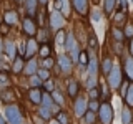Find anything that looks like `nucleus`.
Masks as SVG:
<instances>
[{
	"instance_id": "obj_1",
	"label": "nucleus",
	"mask_w": 133,
	"mask_h": 124,
	"mask_svg": "<svg viewBox=\"0 0 133 124\" xmlns=\"http://www.w3.org/2000/svg\"><path fill=\"white\" fill-rule=\"evenodd\" d=\"M122 68L118 65H113V68L110 69V73L107 74V84L110 89H120L122 88Z\"/></svg>"
},
{
	"instance_id": "obj_2",
	"label": "nucleus",
	"mask_w": 133,
	"mask_h": 124,
	"mask_svg": "<svg viewBox=\"0 0 133 124\" xmlns=\"http://www.w3.org/2000/svg\"><path fill=\"white\" fill-rule=\"evenodd\" d=\"M5 118L8 124H22V111H20V107L17 104H12V103H8L5 106Z\"/></svg>"
},
{
	"instance_id": "obj_3",
	"label": "nucleus",
	"mask_w": 133,
	"mask_h": 124,
	"mask_svg": "<svg viewBox=\"0 0 133 124\" xmlns=\"http://www.w3.org/2000/svg\"><path fill=\"white\" fill-rule=\"evenodd\" d=\"M98 118H100V121H102V124H111V121H113V107H111V104L108 101L100 104Z\"/></svg>"
},
{
	"instance_id": "obj_4",
	"label": "nucleus",
	"mask_w": 133,
	"mask_h": 124,
	"mask_svg": "<svg viewBox=\"0 0 133 124\" xmlns=\"http://www.w3.org/2000/svg\"><path fill=\"white\" fill-rule=\"evenodd\" d=\"M65 48L68 50L70 53H72V60L77 61V60H78V55H80V51H78V45H77V40H75V35H73V33H68V35H66Z\"/></svg>"
},
{
	"instance_id": "obj_5",
	"label": "nucleus",
	"mask_w": 133,
	"mask_h": 124,
	"mask_svg": "<svg viewBox=\"0 0 133 124\" xmlns=\"http://www.w3.org/2000/svg\"><path fill=\"white\" fill-rule=\"evenodd\" d=\"M65 23V18H63V13L60 10H53L50 13V28L52 30H60Z\"/></svg>"
},
{
	"instance_id": "obj_6",
	"label": "nucleus",
	"mask_w": 133,
	"mask_h": 124,
	"mask_svg": "<svg viewBox=\"0 0 133 124\" xmlns=\"http://www.w3.org/2000/svg\"><path fill=\"white\" fill-rule=\"evenodd\" d=\"M22 27H23V33L27 36H35L37 35V30H38V28H37V23H35V20L32 18V17H25L23 18V22H22Z\"/></svg>"
},
{
	"instance_id": "obj_7",
	"label": "nucleus",
	"mask_w": 133,
	"mask_h": 124,
	"mask_svg": "<svg viewBox=\"0 0 133 124\" xmlns=\"http://www.w3.org/2000/svg\"><path fill=\"white\" fill-rule=\"evenodd\" d=\"M57 65H58V68H60V71L63 73V74H70L72 73V60L68 58V55H60L58 56V60H57Z\"/></svg>"
},
{
	"instance_id": "obj_8",
	"label": "nucleus",
	"mask_w": 133,
	"mask_h": 124,
	"mask_svg": "<svg viewBox=\"0 0 133 124\" xmlns=\"http://www.w3.org/2000/svg\"><path fill=\"white\" fill-rule=\"evenodd\" d=\"M85 111H87V99L83 96H78L73 103V113H75V116L82 118V116L85 114Z\"/></svg>"
},
{
	"instance_id": "obj_9",
	"label": "nucleus",
	"mask_w": 133,
	"mask_h": 124,
	"mask_svg": "<svg viewBox=\"0 0 133 124\" xmlns=\"http://www.w3.org/2000/svg\"><path fill=\"white\" fill-rule=\"evenodd\" d=\"M38 51V45H37V41L35 40H28L27 43H25V55L23 58H27V60H30V58L35 56V53Z\"/></svg>"
},
{
	"instance_id": "obj_10",
	"label": "nucleus",
	"mask_w": 133,
	"mask_h": 124,
	"mask_svg": "<svg viewBox=\"0 0 133 124\" xmlns=\"http://www.w3.org/2000/svg\"><path fill=\"white\" fill-rule=\"evenodd\" d=\"M123 71L127 80L133 83V56H125L123 58Z\"/></svg>"
},
{
	"instance_id": "obj_11",
	"label": "nucleus",
	"mask_w": 133,
	"mask_h": 124,
	"mask_svg": "<svg viewBox=\"0 0 133 124\" xmlns=\"http://www.w3.org/2000/svg\"><path fill=\"white\" fill-rule=\"evenodd\" d=\"M3 51H5V55H7L8 60H14V58L17 56V47H15V43H14V41H10V40L3 41Z\"/></svg>"
},
{
	"instance_id": "obj_12",
	"label": "nucleus",
	"mask_w": 133,
	"mask_h": 124,
	"mask_svg": "<svg viewBox=\"0 0 133 124\" xmlns=\"http://www.w3.org/2000/svg\"><path fill=\"white\" fill-rule=\"evenodd\" d=\"M72 5L75 8V12H78L80 15H87V10H88V0H72Z\"/></svg>"
},
{
	"instance_id": "obj_13",
	"label": "nucleus",
	"mask_w": 133,
	"mask_h": 124,
	"mask_svg": "<svg viewBox=\"0 0 133 124\" xmlns=\"http://www.w3.org/2000/svg\"><path fill=\"white\" fill-rule=\"evenodd\" d=\"M3 20H5L7 27H14V25H17V22H18V13H17L15 10H7L5 15H3Z\"/></svg>"
},
{
	"instance_id": "obj_14",
	"label": "nucleus",
	"mask_w": 133,
	"mask_h": 124,
	"mask_svg": "<svg viewBox=\"0 0 133 124\" xmlns=\"http://www.w3.org/2000/svg\"><path fill=\"white\" fill-rule=\"evenodd\" d=\"M28 101L33 104H40L42 103V91L40 88H30L28 89Z\"/></svg>"
},
{
	"instance_id": "obj_15",
	"label": "nucleus",
	"mask_w": 133,
	"mask_h": 124,
	"mask_svg": "<svg viewBox=\"0 0 133 124\" xmlns=\"http://www.w3.org/2000/svg\"><path fill=\"white\" fill-rule=\"evenodd\" d=\"M123 101H125V104H127L128 107H131V109H133V83H130V84L127 86V89H125Z\"/></svg>"
},
{
	"instance_id": "obj_16",
	"label": "nucleus",
	"mask_w": 133,
	"mask_h": 124,
	"mask_svg": "<svg viewBox=\"0 0 133 124\" xmlns=\"http://www.w3.org/2000/svg\"><path fill=\"white\" fill-rule=\"evenodd\" d=\"M25 10H27L28 17H35L37 10H38V0H25Z\"/></svg>"
},
{
	"instance_id": "obj_17",
	"label": "nucleus",
	"mask_w": 133,
	"mask_h": 124,
	"mask_svg": "<svg viewBox=\"0 0 133 124\" xmlns=\"http://www.w3.org/2000/svg\"><path fill=\"white\" fill-rule=\"evenodd\" d=\"M37 71H38V63H37V60L30 58V60H28V63L23 66V73L30 76V74H35Z\"/></svg>"
},
{
	"instance_id": "obj_18",
	"label": "nucleus",
	"mask_w": 133,
	"mask_h": 124,
	"mask_svg": "<svg viewBox=\"0 0 133 124\" xmlns=\"http://www.w3.org/2000/svg\"><path fill=\"white\" fill-rule=\"evenodd\" d=\"M23 66H25L23 56H15V58H14V65H12L10 69H12L15 74H20V73H23Z\"/></svg>"
},
{
	"instance_id": "obj_19",
	"label": "nucleus",
	"mask_w": 133,
	"mask_h": 124,
	"mask_svg": "<svg viewBox=\"0 0 133 124\" xmlns=\"http://www.w3.org/2000/svg\"><path fill=\"white\" fill-rule=\"evenodd\" d=\"M122 122L123 124H131L133 122V111H131V107L125 106L122 109Z\"/></svg>"
},
{
	"instance_id": "obj_20",
	"label": "nucleus",
	"mask_w": 133,
	"mask_h": 124,
	"mask_svg": "<svg viewBox=\"0 0 133 124\" xmlns=\"http://www.w3.org/2000/svg\"><path fill=\"white\" fill-rule=\"evenodd\" d=\"M48 38H50V30H47V28L37 30V41L38 43H48Z\"/></svg>"
},
{
	"instance_id": "obj_21",
	"label": "nucleus",
	"mask_w": 133,
	"mask_h": 124,
	"mask_svg": "<svg viewBox=\"0 0 133 124\" xmlns=\"http://www.w3.org/2000/svg\"><path fill=\"white\" fill-rule=\"evenodd\" d=\"M78 89H80V86H78V81L77 80H70L68 81V89H66V93H68V96H78Z\"/></svg>"
},
{
	"instance_id": "obj_22",
	"label": "nucleus",
	"mask_w": 133,
	"mask_h": 124,
	"mask_svg": "<svg viewBox=\"0 0 133 124\" xmlns=\"http://www.w3.org/2000/svg\"><path fill=\"white\" fill-rule=\"evenodd\" d=\"M87 68H88V76H97L98 74V60L91 58L88 61V65H87Z\"/></svg>"
},
{
	"instance_id": "obj_23",
	"label": "nucleus",
	"mask_w": 133,
	"mask_h": 124,
	"mask_svg": "<svg viewBox=\"0 0 133 124\" xmlns=\"http://www.w3.org/2000/svg\"><path fill=\"white\" fill-rule=\"evenodd\" d=\"M0 99H2L3 103H12V101L15 99L14 91H12V89H8V88L2 89V91H0Z\"/></svg>"
},
{
	"instance_id": "obj_24",
	"label": "nucleus",
	"mask_w": 133,
	"mask_h": 124,
	"mask_svg": "<svg viewBox=\"0 0 133 124\" xmlns=\"http://www.w3.org/2000/svg\"><path fill=\"white\" fill-rule=\"evenodd\" d=\"M116 3H118V0H105L103 2V10H105L107 15L113 13V10L116 8Z\"/></svg>"
},
{
	"instance_id": "obj_25",
	"label": "nucleus",
	"mask_w": 133,
	"mask_h": 124,
	"mask_svg": "<svg viewBox=\"0 0 133 124\" xmlns=\"http://www.w3.org/2000/svg\"><path fill=\"white\" fill-rule=\"evenodd\" d=\"M57 10H60L63 15H68L70 13V7H68V0H57L55 3Z\"/></svg>"
},
{
	"instance_id": "obj_26",
	"label": "nucleus",
	"mask_w": 133,
	"mask_h": 124,
	"mask_svg": "<svg viewBox=\"0 0 133 124\" xmlns=\"http://www.w3.org/2000/svg\"><path fill=\"white\" fill-rule=\"evenodd\" d=\"M10 86V76L7 71H0V91Z\"/></svg>"
},
{
	"instance_id": "obj_27",
	"label": "nucleus",
	"mask_w": 133,
	"mask_h": 124,
	"mask_svg": "<svg viewBox=\"0 0 133 124\" xmlns=\"http://www.w3.org/2000/svg\"><path fill=\"white\" fill-rule=\"evenodd\" d=\"M83 121H85V124H95V121H97V114H95V111L87 109L85 114H83Z\"/></svg>"
},
{
	"instance_id": "obj_28",
	"label": "nucleus",
	"mask_w": 133,
	"mask_h": 124,
	"mask_svg": "<svg viewBox=\"0 0 133 124\" xmlns=\"http://www.w3.org/2000/svg\"><path fill=\"white\" fill-rule=\"evenodd\" d=\"M38 55L42 58H47L52 55V48H50L48 43H40V48H38Z\"/></svg>"
},
{
	"instance_id": "obj_29",
	"label": "nucleus",
	"mask_w": 133,
	"mask_h": 124,
	"mask_svg": "<svg viewBox=\"0 0 133 124\" xmlns=\"http://www.w3.org/2000/svg\"><path fill=\"white\" fill-rule=\"evenodd\" d=\"M28 83H30V88H40L42 83H43V80L38 76V74H30V80H28Z\"/></svg>"
},
{
	"instance_id": "obj_30",
	"label": "nucleus",
	"mask_w": 133,
	"mask_h": 124,
	"mask_svg": "<svg viewBox=\"0 0 133 124\" xmlns=\"http://www.w3.org/2000/svg\"><path fill=\"white\" fill-rule=\"evenodd\" d=\"M52 99H53V103L58 104V106H63L65 104V99H63V96H62L60 91H55V89H53L52 91Z\"/></svg>"
},
{
	"instance_id": "obj_31",
	"label": "nucleus",
	"mask_w": 133,
	"mask_h": 124,
	"mask_svg": "<svg viewBox=\"0 0 133 124\" xmlns=\"http://www.w3.org/2000/svg\"><path fill=\"white\" fill-rule=\"evenodd\" d=\"M111 68H113V61H111V58H105L103 63H102V73L103 74H108Z\"/></svg>"
},
{
	"instance_id": "obj_32",
	"label": "nucleus",
	"mask_w": 133,
	"mask_h": 124,
	"mask_svg": "<svg viewBox=\"0 0 133 124\" xmlns=\"http://www.w3.org/2000/svg\"><path fill=\"white\" fill-rule=\"evenodd\" d=\"M52 109H50V107H47V106H42L40 109H38V116H42V118L45 119V121H48L50 118H52Z\"/></svg>"
},
{
	"instance_id": "obj_33",
	"label": "nucleus",
	"mask_w": 133,
	"mask_h": 124,
	"mask_svg": "<svg viewBox=\"0 0 133 124\" xmlns=\"http://www.w3.org/2000/svg\"><path fill=\"white\" fill-rule=\"evenodd\" d=\"M65 40H66V35L63 30H58L57 36H55V43L58 45V47H65Z\"/></svg>"
},
{
	"instance_id": "obj_34",
	"label": "nucleus",
	"mask_w": 133,
	"mask_h": 124,
	"mask_svg": "<svg viewBox=\"0 0 133 124\" xmlns=\"http://www.w3.org/2000/svg\"><path fill=\"white\" fill-rule=\"evenodd\" d=\"M57 121L60 124H70V118H68V114H66L65 111H58L57 113Z\"/></svg>"
},
{
	"instance_id": "obj_35",
	"label": "nucleus",
	"mask_w": 133,
	"mask_h": 124,
	"mask_svg": "<svg viewBox=\"0 0 133 124\" xmlns=\"http://www.w3.org/2000/svg\"><path fill=\"white\" fill-rule=\"evenodd\" d=\"M40 104H43V106H47V107L52 109V106L55 104V103H53V99H52L50 94H42V103H40Z\"/></svg>"
},
{
	"instance_id": "obj_36",
	"label": "nucleus",
	"mask_w": 133,
	"mask_h": 124,
	"mask_svg": "<svg viewBox=\"0 0 133 124\" xmlns=\"http://www.w3.org/2000/svg\"><path fill=\"white\" fill-rule=\"evenodd\" d=\"M111 35H113V38H115L116 41H123V38H125L123 32L120 30V28H116V27H113V28H111Z\"/></svg>"
},
{
	"instance_id": "obj_37",
	"label": "nucleus",
	"mask_w": 133,
	"mask_h": 124,
	"mask_svg": "<svg viewBox=\"0 0 133 124\" xmlns=\"http://www.w3.org/2000/svg\"><path fill=\"white\" fill-rule=\"evenodd\" d=\"M98 107H100L98 99H90V101L87 103V109H90V111H95V113H97V111H98Z\"/></svg>"
},
{
	"instance_id": "obj_38",
	"label": "nucleus",
	"mask_w": 133,
	"mask_h": 124,
	"mask_svg": "<svg viewBox=\"0 0 133 124\" xmlns=\"http://www.w3.org/2000/svg\"><path fill=\"white\" fill-rule=\"evenodd\" d=\"M42 86H43V89H45V91H48V93H52V91L55 89V83L50 80V78H48V80H45L43 83H42Z\"/></svg>"
},
{
	"instance_id": "obj_39",
	"label": "nucleus",
	"mask_w": 133,
	"mask_h": 124,
	"mask_svg": "<svg viewBox=\"0 0 133 124\" xmlns=\"http://www.w3.org/2000/svg\"><path fill=\"white\" fill-rule=\"evenodd\" d=\"M123 35H125V38H133V23H127V25H125Z\"/></svg>"
},
{
	"instance_id": "obj_40",
	"label": "nucleus",
	"mask_w": 133,
	"mask_h": 124,
	"mask_svg": "<svg viewBox=\"0 0 133 124\" xmlns=\"http://www.w3.org/2000/svg\"><path fill=\"white\" fill-rule=\"evenodd\" d=\"M78 63H80V65H83V66H87V65H88V53H85V51H82L80 53V55H78Z\"/></svg>"
},
{
	"instance_id": "obj_41",
	"label": "nucleus",
	"mask_w": 133,
	"mask_h": 124,
	"mask_svg": "<svg viewBox=\"0 0 133 124\" xmlns=\"http://www.w3.org/2000/svg\"><path fill=\"white\" fill-rule=\"evenodd\" d=\"M37 74H38V76L42 78V80H48L50 78V69H47V68H43V69H38V71H37Z\"/></svg>"
},
{
	"instance_id": "obj_42",
	"label": "nucleus",
	"mask_w": 133,
	"mask_h": 124,
	"mask_svg": "<svg viewBox=\"0 0 133 124\" xmlns=\"http://www.w3.org/2000/svg\"><path fill=\"white\" fill-rule=\"evenodd\" d=\"M97 86V76H88L87 78V88H95Z\"/></svg>"
},
{
	"instance_id": "obj_43",
	"label": "nucleus",
	"mask_w": 133,
	"mask_h": 124,
	"mask_svg": "<svg viewBox=\"0 0 133 124\" xmlns=\"http://www.w3.org/2000/svg\"><path fill=\"white\" fill-rule=\"evenodd\" d=\"M53 63H55V61H53V60H52V58H50V56L43 58V66H45V68H47V69H50V68H52V66H53Z\"/></svg>"
},
{
	"instance_id": "obj_44",
	"label": "nucleus",
	"mask_w": 133,
	"mask_h": 124,
	"mask_svg": "<svg viewBox=\"0 0 133 124\" xmlns=\"http://www.w3.org/2000/svg\"><path fill=\"white\" fill-rule=\"evenodd\" d=\"M91 20H93V22H100V20H102V13H100L98 10H93L91 12Z\"/></svg>"
},
{
	"instance_id": "obj_45",
	"label": "nucleus",
	"mask_w": 133,
	"mask_h": 124,
	"mask_svg": "<svg viewBox=\"0 0 133 124\" xmlns=\"http://www.w3.org/2000/svg\"><path fill=\"white\" fill-rule=\"evenodd\" d=\"M90 99H98V89H97V86H95V88H90Z\"/></svg>"
},
{
	"instance_id": "obj_46",
	"label": "nucleus",
	"mask_w": 133,
	"mask_h": 124,
	"mask_svg": "<svg viewBox=\"0 0 133 124\" xmlns=\"http://www.w3.org/2000/svg\"><path fill=\"white\" fill-rule=\"evenodd\" d=\"M43 121H45V119L42 118V116H33V122H35V124H45Z\"/></svg>"
},
{
	"instance_id": "obj_47",
	"label": "nucleus",
	"mask_w": 133,
	"mask_h": 124,
	"mask_svg": "<svg viewBox=\"0 0 133 124\" xmlns=\"http://www.w3.org/2000/svg\"><path fill=\"white\" fill-rule=\"evenodd\" d=\"M90 45H91L93 48H97V38H95V35L90 36Z\"/></svg>"
},
{
	"instance_id": "obj_48",
	"label": "nucleus",
	"mask_w": 133,
	"mask_h": 124,
	"mask_svg": "<svg viewBox=\"0 0 133 124\" xmlns=\"http://www.w3.org/2000/svg\"><path fill=\"white\" fill-rule=\"evenodd\" d=\"M120 7H122V10H127V8H128V2H127V0H120Z\"/></svg>"
},
{
	"instance_id": "obj_49",
	"label": "nucleus",
	"mask_w": 133,
	"mask_h": 124,
	"mask_svg": "<svg viewBox=\"0 0 133 124\" xmlns=\"http://www.w3.org/2000/svg\"><path fill=\"white\" fill-rule=\"evenodd\" d=\"M130 56H133V38H130Z\"/></svg>"
},
{
	"instance_id": "obj_50",
	"label": "nucleus",
	"mask_w": 133,
	"mask_h": 124,
	"mask_svg": "<svg viewBox=\"0 0 133 124\" xmlns=\"http://www.w3.org/2000/svg\"><path fill=\"white\" fill-rule=\"evenodd\" d=\"M2 51H3V40L0 38V55H2Z\"/></svg>"
},
{
	"instance_id": "obj_51",
	"label": "nucleus",
	"mask_w": 133,
	"mask_h": 124,
	"mask_svg": "<svg viewBox=\"0 0 133 124\" xmlns=\"http://www.w3.org/2000/svg\"><path fill=\"white\" fill-rule=\"evenodd\" d=\"M38 2L42 3V5H47V3H48V0H38Z\"/></svg>"
},
{
	"instance_id": "obj_52",
	"label": "nucleus",
	"mask_w": 133,
	"mask_h": 124,
	"mask_svg": "<svg viewBox=\"0 0 133 124\" xmlns=\"http://www.w3.org/2000/svg\"><path fill=\"white\" fill-rule=\"evenodd\" d=\"M0 124H7V122H5V119H3L2 116H0Z\"/></svg>"
},
{
	"instance_id": "obj_53",
	"label": "nucleus",
	"mask_w": 133,
	"mask_h": 124,
	"mask_svg": "<svg viewBox=\"0 0 133 124\" xmlns=\"http://www.w3.org/2000/svg\"><path fill=\"white\" fill-rule=\"evenodd\" d=\"M17 2H18V3H23V2H25V0H17Z\"/></svg>"
},
{
	"instance_id": "obj_54",
	"label": "nucleus",
	"mask_w": 133,
	"mask_h": 124,
	"mask_svg": "<svg viewBox=\"0 0 133 124\" xmlns=\"http://www.w3.org/2000/svg\"><path fill=\"white\" fill-rule=\"evenodd\" d=\"M52 124H60V122H58V121H55V122H52Z\"/></svg>"
},
{
	"instance_id": "obj_55",
	"label": "nucleus",
	"mask_w": 133,
	"mask_h": 124,
	"mask_svg": "<svg viewBox=\"0 0 133 124\" xmlns=\"http://www.w3.org/2000/svg\"><path fill=\"white\" fill-rule=\"evenodd\" d=\"M131 2H133V0H131Z\"/></svg>"
}]
</instances>
